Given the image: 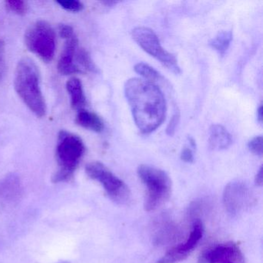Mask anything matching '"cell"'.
<instances>
[{
    "label": "cell",
    "instance_id": "obj_9",
    "mask_svg": "<svg viewBox=\"0 0 263 263\" xmlns=\"http://www.w3.org/2000/svg\"><path fill=\"white\" fill-rule=\"evenodd\" d=\"M198 263H246V259L239 246L229 241L204 249Z\"/></svg>",
    "mask_w": 263,
    "mask_h": 263
},
{
    "label": "cell",
    "instance_id": "obj_11",
    "mask_svg": "<svg viewBox=\"0 0 263 263\" xmlns=\"http://www.w3.org/2000/svg\"><path fill=\"white\" fill-rule=\"evenodd\" d=\"M79 48V41L76 35L66 41L64 50L58 61V69L62 75L82 73L76 64V53Z\"/></svg>",
    "mask_w": 263,
    "mask_h": 263
},
{
    "label": "cell",
    "instance_id": "obj_26",
    "mask_svg": "<svg viewBox=\"0 0 263 263\" xmlns=\"http://www.w3.org/2000/svg\"><path fill=\"white\" fill-rule=\"evenodd\" d=\"M255 182L256 185H262V167H260L259 170L257 172L256 175H255Z\"/></svg>",
    "mask_w": 263,
    "mask_h": 263
},
{
    "label": "cell",
    "instance_id": "obj_23",
    "mask_svg": "<svg viewBox=\"0 0 263 263\" xmlns=\"http://www.w3.org/2000/svg\"><path fill=\"white\" fill-rule=\"evenodd\" d=\"M60 36L63 39L67 40L75 36L74 30L71 26L67 25V24H61L59 27Z\"/></svg>",
    "mask_w": 263,
    "mask_h": 263
},
{
    "label": "cell",
    "instance_id": "obj_8",
    "mask_svg": "<svg viewBox=\"0 0 263 263\" xmlns=\"http://www.w3.org/2000/svg\"><path fill=\"white\" fill-rule=\"evenodd\" d=\"M255 198L249 186L241 181H231L224 187L223 192V204L226 211L232 215L249 209L253 204Z\"/></svg>",
    "mask_w": 263,
    "mask_h": 263
},
{
    "label": "cell",
    "instance_id": "obj_2",
    "mask_svg": "<svg viewBox=\"0 0 263 263\" xmlns=\"http://www.w3.org/2000/svg\"><path fill=\"white\" fill-rule=\"evenodd\" d=\"M14 87L18 96L36 117L45 116L47 104L41 90L39 70L30 58H23L18 62Z\"/></svg>",
    "mask_w": 263,
    "mask_h": 263
},
{
    "label": "cell",
    "instance_id": "obj_14",
    "mask_svg": "<svg viewBox=\"0 0 263 263\" xmlns=\"http://www.w3.org/2000/svg\"><path fill=\"white\" fill-rule=\"evenodd\" d=\"M209 142V146L213 150H224L230 147L232 138L223 126L213 124L210 127Z\"/></svg>",
    "mask_w": 263,
    "mask_h": 263
},
{
    "label": "cell",
    "instance_id": "obj_15",
    "mask_svg": "<svg viewBox=\"0 0 263 263\" xmlns=\"http://www.w3.org/2000/svg\"><path fill=\"white\" fill-rule=\"evenodd\" d=\"M76 123L81 127L97 133H101L104 129V121L101 117L86 109L78 111Z\"/></svg>",
    "mask_w": 263,
    "mask_h": 263
},
{
    "label": "cell",
    "instance_id": "obj_4",
    "mask_svg": "<svg viewBox=\"0 0 263 263\" xmlns=\"http://www.w3.org/2000/svg\"><path fill=\"white\" fill-rule=\"evenodd\" d=\"M138 175L143 184L147 187V198L144 209L152 212L168 201L172 195V183L169 175L164 171L154 166L141 164Z\"/></svg>",
    "mask_w": 263,
    "mask_h": 263
},
{
    "label": "cell",
    "instance_id": "obj_18",
    "mask_svg": "<svg viewBox=\"0 0 263 263\" xmlns=\"http://www.w3.org/2000/svg\"><path fill=\"white\" fill-rule=\"evenodd\" d=\"M135 70L137 73L145 78L146 81H159L162 78L159 72L157 71L153 67H151L145 63H138L135 66Z\"/></svg>",
    "mask_w": 263,
    "mask_h": 263
},
{
    "label": "cell",
    "instance_id": "obj_5",
    "mask_svg": "<svg viewBox=\"0 0 263 263\" xmlns=\"http://www.w3.org/2000/svg\"><path fill=\"white\" fill-rule=\"evenodd\" d=\"M25 44L31 53L43 61L51 62L56 52V33L47 21H36L26 32Z\"/></svg>",
    "mask_w": 263,
    "mask_h": 263
},
{
    "label": "cell",
    "instance_id": "obj_12",
    "mask_svg": "<svg viewBox=\"0 0 263 263\" xmlns=\"http://www.w3.org/2000/svg\"><path fill=\"white\" fill-rule=\"evenodd\" d=\"M22 194V184L16 175H7L0 181V199L13 202L18 201Z\"/></svg>",
    "mask_w": 263,
    "mask_h": 263
},
{
    "label": "cell",
    "instance_id": "obj_16",
    "mask_svg": "<svg viewBox=\"0 0 263 263\" xmlns=\"http://www.w3.org/2000/svg\"><path fill=\"white\" fill-rule=\"evenodd\" d=\"M233 34L231 30H224L218 34L209 42V45L218 52V54L224 56L232 41Z\"/></svg>",
    "mask_w": 263,
    "mask_h": 263
},
{
    "label": "cell",
    "instance_id": "obj_29",
    "mask_svg": "<svg viewBox=\"0 0 263 263\" xmlns=\"http://www.w3.org/2000/svg\"><path fill=\"white\" fill-rule=\"evenodd\" d=\"M103 4H106V5L110 7L111 5H115V4H116L117 2H115V1H106V2H103Z\"/></svg>",
    "mask_w": 263,
    "mask_h": 263
},
{
    "label": "cell",
    "instance_id": "obj_27",
    "mask_svg": "<svg viewBox=\"0 0 263 263\" xmlns=\"http://www.w3.org/2000/svg\"><path fill=\"white\" fill-rule=\"evenodd\" d=\"M262 105H260L258 111H257V117H258V120L260 123L262 122Z\"/></svg>",
    "mask_w": 263,
    "mask_h": 263
},
{
    "label": "cell",
    "instance_id": "obj_22",
    "mask_svg": "<svg viewBox=\"0 0 263 263\" xmlns=\"http://www.w3.org/2000/svg\"><path fill=\"white\" fill-rule=\"evenodd\" d=\"M7 69L6 62V44L3 40L0 39V82L4 78Z\"/></svg>",
    "mask_w": 263,
    "mask_h": 263
},
{
    "label": "cell",
    "instance_id": "obj_25",
    "mask_svg": "<svg viewBox=\"0 0 263 263\" xmlns=\"http://www.w3.org/2000/svg\"><path fill=\"white\" fill-rule=\"evenodd\" d=\"M181 159L186 163H192L194 161V155L189 147H184L181 153Z\"/></svg>",
    "mask_w": 263,
    "mask_h": 263
},
{
    "label": "cell",
    "instance_id": "obj_21",
    "mask_svg": "<svg viewBox=\"0 0 263 263\" xmlns=\"http://www.w3.org/2000/svg\"><path fill=\"white\" fill-rule=\"evenodd\" d=\"M249 151L256 155H262V137L256 136L248 143Z\"/></svg>",
    "mask_w": 263,
    "mask_h": 263
},
{
    "label": "cell",
    "instance_id": "obj_28",
    "mask_svg": "<svg viewBox=\"0 0 263 263\" xmlns=\"http://www.w3.org/2000/svg\"><path fill=\"white\" fill-rule=\"evenodd\" d=\"M189 142H190L191 145H192V147H193L194 148H195L196 147V143H195V140L193 139L192 138H189Z\"/></svg>",
    "mask_w": 263,
    "mask_h": 263
},
{
    "label": "cell",
    "instance_id": "obj_24",
    "mask_svg": "<svg viewBox=\"0 0 263 263\" xmlns=\"http://www.w3.org/2000/svg\"><path fill=\"white\" fill-rule=\"evenodd\" d=\"M179 112H175V115L172 116L168 125H167V130H166V132H167L169 136H172V135H174V134L175 133L177 126H178V122H179Z\"/></svg>",
    "mask_w": 263,
    "mask_h": 263
},
{
    "label": "cell",
    "instance_id": "obj_20",
    "mask_svg": "<svg viewBox=\"0 0 263 263\" xmlns=\"http://www.w3.org/2000/svg\"><path fill=\"white\" fill-rule=\"evenodd\" d=\"M57 3L64 10L73 13L82 11L84 7V4L78 0H61Z\"/></svg>",
    "mask_w": 263,
    "mask_h": 263
},
{
    "label": "cell",
    "instance_id": "obj_7",
    "mask_svg": "<svg viewBox=\"0 0 263 263\" xmlns=\"http://www.w3.org/2000/svg\"><path fill=\"white\" fill-rule=\"evenodd\" d=\"M134 41L151 56L160 61L175 74L181 73V68L175 55L163 48L156 33L147 27H139L132 31Z\"/></svg>",
    "mask_w": 263,
    "mask_h": 263
},
{
    "label": "cell",
    "instance_id": "obj_13",
    "mask_svg": "<svg viewBox=\"0 0 263 263\" xmlns=\"http://www.w3.org/2000/svg\"><path fill=\"white\" fill-rule=\"evenodd\" d=\"M66 88L70 95L72 108L78 111L85 109L87 98L81 80L77 78H70L66 84Z\"/></svg>",
    "mask_w": 263,
    "mask_h": 263
},
{
    "label": "cell",
    "instance_id": "obj_17",
    "mask_svg": "<svg viewBox=\"0 0 263 263\" xmlns=\"http://www.w3.org/2000/svg\"><path fill=\"white\" fill-rule=\"evenodd\" d=\"M76 64L82 72H84V70L93 72V73H97L98 71V67L95 65L88 52L80 47L76 53Z\"/></svg>",
    "mask_w": 263,
    "mask_h": 263
},
{
    "label": "cell",
    "instance_id": "obj_6",
    "mask_svg": "<svg viewBox=\"0 0 263 263\" xmlns=\"http://www.w3.org/2000/svg\"><path fill=\"white\" fill-rule=\"evenodd\" d=\"M86 173L95 181L101 183L108 196L118 204H127L132 193L128 186L110 172L104 164L93 161L86 165Z\"/></svg>",
    "mask_w": 263,
    "mask_h": 263
},
{
    "label": "cell",
    "instance_id": "obj_1",
    "mask_svg": "<svg viewBox=\"0 0 263 263\" xmlns=\"http://www.w3.org/2000/svg\"><path fill=\"white\" fill-rule=\"evenodd\" d=\"M124 93L137 127L144 134L156 130L164 121L166 102L162 91L153 82L132 78L126 82Z\"/></svg>",
    "mask_w": 263,
    "mask_h": 263
},
{
    "label": "cell",
    "instance_id": "obj_10",
    "mask_svg": "<svg viewBox=\"0 0 263 263\" xmlns=\"http://www.w3.org/2000/svg\"><path fill=\"white\" fill-rule=\"evenodd\" d=\"M204 234V226L200 220H196L192 226V232L184 243L171 249L156 263H178L187 258L196 247Z\"/></svg>",
    "mask_w": 263,
    "mask_h": 263
},
{
    "label": "cell",
    "instance_id": "obj_19",
    "mask_svg": "<svg viewBox=\"0 0 263 263\" xmlns=\"http://www.w3.org/2000/svg\"><path fill=\"white\" fill-rule=\"evenodd\" d=\"M6 7L20 16H24L27 12V4L24 1L21 0H11V1H6Z\"/></svg>",
    "mask_w": 263,
    "mask_h": 263
},
{
    "label": "cell",
    "instance_id": "obj_3",
    "mask_svg": "<svg viewBox=\"0 0 263 263\" xmlns=\"http://www.w3.org/2000/svg\"><path fill=\"white\" fill-rule=\"evenodd\" d=\"M85 151V144L78 135L67 130H61L56 147V158L59 168L53 175V182L70 180L78 168Z\"/></svg>",
    "mask_w": 263,
    "mask_h": 263
}]
</instances>
